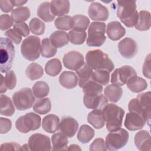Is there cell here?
<instances>
[{
  "label": "cell",
  "instance_id": "obj_5",
  "mask_svg": "<svg viewBox=\"0 0 151 151\" xmlns=\"http://www.w3.org/2000/svg\"><path fill=\"white\" fill-rule=\"evenodd\" d=\"M15 57V48L12 41L6 38L1 37L0 41V70L6 73L12 68Z\"/></svg>",
  "mask_w": 151,
  "mask_h": 151
},
{
  "label": "cell",
  "instance_id": "obj_43",
  "mask_svg": "<svg viewBox=\"0 0 151 151\" xmlns=\"http://www.w3.org/2000/svg\"><path fill=\"white\" fill-rule=\"evenodd\" d=\"M29 28L32 33L35 35H40L44 33L45 25V24L37 18H33L29 23Z\"/></svg>",
  "mask_w": 151,
  "mask_h": 151
},
{
  "label": "cell",
  "instance_id": "obj_33",
  "mask_svg": "<svg viewBox=\"0 0 151 151\" xmlns=\"http://www.w3.org/2000/svg\"><path fill=\"white\" fill-rule=\"evenodd\" d=\"M135 28L139 31H143L149 29L150 27V14L149 11L142 10L139 13V19Z\"/></svg>",
  "mask_w": 151,
  "mask_h": 151
},
{
  "label": "cell",
  "instance_id": "obj_38",
  "mask_svg": "<svg viewBox=\"0 0 151 151\" xmlns=\"http://www.w3.org/2000/svg\"><path fill=\"white\" fill-rule=\"evenodd\" d=\"M57 51V48L52 44L50 38H45L42 40L41 45V54L42 57L45 58L54 57Z\"/></svg>",
  "mask_w": 151,
  "mask_h": 151
},
{
  "label": "cell",
  "instance_id": "obj_17",
  "mask_svg": "<svg viewBox=\"0 0 151 151\" xmlns=\"http://www.w3.org/2000/svg\"><path fill=\"white\" fill-rule=\"evenodd\" d=\"M78 123L72 117L64 116L61 119L58 129L68 137H73L77 131Z\"/></svg>",
  "mask_w": 151,
  "mask_h": 151
},
{
  "label": "cell",
  "instance_id": "obj_27",
  "mask_svg": "<svg viewBox=\"0 0 151 151\" xmlns=\"http://www.w3.org/2000/svg\"><path fill=\"white\" fill-rule=\"evenodd\" d=\"M126 84L127 88L133 93H140L146 90L147 87L146 81L137 76L130 78Z\"/></svg>",
  "mask_w": 151,
  "mask_h": 151
},
{
  "label": "cell",
  "instance_id": "obj_39",
  "mask_svg": "<svg viewBox=\"0 0 151 151\" xmlns=\"http://www.w3.org/2000/svg\"><path fill=\"white\" fill-rule=\"evenodd\" d=\"M54 25L58 29L68 31L73 28L74 20L73 17L69 15H64L57 18L54 21Z\"/></svg>",
  "mask_w": 151,
  "mask_h": 151
},
{
  "label": "cell",
  "instance_id": "obj_44",
  "mask_svg": "<svg viewBox=\"0 0 151 151\" xmlns=\"http://www.w3.org/2000/svg\"><path fill=\"white\" fill-rule=\"evenodd\" d=\"M103 86L91 80L87 82L83 87L84 94H98L103 91Z\"/></svg>",
  "mask_w": 151,
  "mask_h": 151
},
{
  "label": "cell",
  "instance_id": "obj_3",
  "mask_svg": "<svg viewBox=\"0 0 151 151\" xmlns=\"http://www.w3.org/2000/svg\"><path fill=\"white\" fill-rule=\"evenodd\" d=\"M87 64L92 69L97 70H106L111 72L114 65L108 55L100 50L88 51L86 55Z\"/></svg>",
  "mask_w": 151,
  "mask_h": 151
},
{
  "label": "cell",
  "instance_id": "obj_37",
  "mask_svg": "<svg viewBox=\"0 0 151 151\" xmlns=\"http://www.w3.org/2000/svg\"><path fill=\"white\" fill-rule=\"evenodd\" d=\"M62 70V64L60 60L58 58H52L49 60L45 64V73L52 77L57 76Z\"/></svg>",
  "mask_w": 151,
  "mask_h": 151
},
{
  "label": "cell",
  "instance_id": "obj_55",
  "mask_svg": "<svg viewBox=\"0 0 151 151\" xmlns=\"http://www.w3.org/2000/svg\"><path fill=\"white\" fill-rule=\"evenodd\" d=\"M1 78V87H0V93L1 94H2L4 93H5L7 90V87L6 86L5 83V78L3 77L2 74L0 75Z\"/></svg>",
  "mask_w": 151,
  "mask_h": 151
},
{
  "label": "cell",
  "instance_id": "obj_14",
  "mask_svg": "<svg viewBox=\"0 0 151 151\" xmlns=\"http://www.w3.org/2000/svg\"><path fill=\"white\" fill-rule=\"evenodd\" d=\"M118 49L120 54L125 58H132L137 52V44L133 39L126 37L118 44Z\"/></svg>",
  "mask_w": 151,
  "mask_h": 151
},
{
  "label": "cell",
  "instance_id": "obj_1",
  "mask_svg": "<svg viewBox=\"0 0 151 151\" xmlns=\"http://www.w3.org/2000/svg\"><path fill=\"white\" fill-rule=\"evenodd\" d=\"M117 17L127 27L135 26L139 19L135 1H118Z\"/></svg>",
  "mask_w": 151,
  "mask_h": 151
},
{
  "label": "cell",
  "instance_id": "obj_6",
  "mask_svg": "<svg viewBox=\"0 0 151 151\" xmlns=\"http://www.w3.org/2000/svg\"><path fill=\"white\" fill-rule=\"evenodd\" d=\"M21 52L27 60L33 61L40 57L41 52L40 39L36 36L30 35L22 42Z\"/></svg>",
  "mask_w": 151,
  "mask_h": 151
},
{
  "label": "cell",
  "instance_id": "obj_49",
  "mask_svg": "<svg viewBox=\"0 0 151 151\" xmlns=\"http://www.w3.org/2000/svg\"><path fill=\"white\" fill-rule=\"evenodd\" d=\"M4 35L16 44H19L22 40V35L14 29H9L5 32Z\"/></svg>",
  "mask_w": 151,
  "mask_h": 151
},
{
  "label": "cell",
  "instance_id": "obj_42",
  "mask_svg": "<svg viewBox=\"0 0 151 151\" xmlns=\"http://www.w3.org/2000/svg\"><path fill=\"white\" fill-rule=\"evenodd\" d=\"M91 80L100 84L106 86L109 83L110 73L106 70H97L93 72Z\"/></svg>",
  "mask_w": 151,
  "mask_h": 151
},
{
  "label": "cell",
  "instance_id": "obj_2",
  "mask_svg": "<svg viewBox=\"0 0 151 151\" xmlns=\"http://www.w3.org/2000/svg\"><path fill=\"white\" fill-rule=\"evenodd\" d=\"M151 93L147 91L137 95L136 98L132 99L128 104L130 112L136 113L140 115L150 125V122Z\"/></svg>",
  "mask_w": 151,
  "mask_h": 151
},
{
  "label": "cell",
  "instance_id": "obj_52",
  "mask_svg": "<svg viewBox=\"0 0 151 151\" xmlns=\"http://www.w3.org/2000/svg\"><path fill=\"white\" fill-rule=\"evenodd\" d=\"M1 150H21V146L15 142L4 143L1 145Z\"/></svg>",
  "mask_w": 151,
  "mask_h": 151
},
{
  "label": "cell",
  "instance_id": "obj_54",
  "mask_svg": "<svg viewBox=\"0 0 151 151\" xmlns=\"http://www.w3.org/2000/svg\"><path fill=\"white\" fill-rule=\"evenodd\" d=\"M0 6L1 9L4 12H9L13 10L14 6L11 3L10 1L1 0L0 1Z\"/></svg>",
  "mask_w": 151,
  "mask_h": 151
},
{
  "label": "cell",
  "instance_id": "obj_50",
  "mask_svg": "<svg viewBox=\"0 0 151 151\" xmlns=\"http://www.w3.org/2000/svg\"><path fill=\"white\" fill-rule=\"evenodd\" d=\"M13 27L14 29H15L23 37H27L29 34V29L27 24L25 22L15 23Z\"/></svg>",
  "mask_w": 151,
  "mask_h": 151
},
{
  "label": "cell",
  "instance_id": "obj_57",
  "mask_svg": "<svg viewBox=\"0 0 151 151\" xmlns=\"http://www.w3.org/2000/svg\"><path fill=\"white\" fill-rule=\"evenodd\" d=\"M67 150H81V149L80 148V147L78 145L73 144V145H70L67 148Z\"/></svg>",
  "mask_w": 151,
  "mask_h": 151
},
{
  "label": "cell",
  "instance_id": "obj_11",
  "mask_svg": "<svg viewBox=\"0 0 151 151\" xmlns=\"http://www.w3.org/2000/svg\"><path fill=\"white\" fill-rule=\"evenodd\" d=\"M137 76L135 70L131 66L124 65L116 68L111 76V83L117 86H123L128 80Z\"/></svg>",
  "mask_w": 151,
  "mask_h": 151
},
{
  "label": "cell",
  "instance_id": "obj_45",
  "mask_svg": "<svg viewBox=\"0 0 151 151\" xmlns=\"http://www.w3.org/2000/svg\"><path fill=\"white\" fill-rule=\"evenodd\" d=\"M68 37L71 43L75 45H80L84 42L87 37V33L86 31L71 30L68 32Z\"/></svg>",
  "mask_w": 151,
  "mask_h": 151
},
{
  "label": "cell",
  "instance_id": "obj_22",
  "mask_svg": "<svg viewBox=\"0 0 151 151\" xmlns=\"http://www.w3.org/2000/svg\"><path fill=\"white\" fill-rule=\"evenodd\" d=\"M78 79L76 74L70 71H63L59 77V82L60 84L68 89L75 88L78 83Z\"/></svg>",
  "mask_w": 151,
  "mask_h": 151
},
{
  "label": "cell",
  "instance_id": "obj_10",
  "mask_svg": "<svg viewBox=\"0 0 151 151\" xmlns=\"http://www.w3.org/2000/svg\"><path fill=\"white\" fill-rule=\"evenodd\" d=\"M12 101L15 108L18 110L30 109L35 101V97L30 88H22L12 95Z\"/></svg>",
  "mask_w": 151,
  "mask_h": 151
},
{
  "label": "cell",
  "instance_id": "obj_24",
  "mask_svg": "<svg viewBox=\"0 0 151 151\" xmlns=\"http://www.w3.org/2000/svg\"><path fill=\"white\" fill-rule=\"evenodd\" d=\"M87 121L96 129L103 127L106 122L103 110L95 109L90 112L87 116Z\"/></svg>",
  "mask_w": 151,
  "mask_h": 151
},
{
  "label": "cell",
  "instance_id": "obj_16",
  "mask_svg": "<svg viewBox=\"0 0 151 151\" xmlns=\"http://www.w3.org/2000/svg\"><path fill=\"white\" fill-rule=\"evenodd\" d=\"M88 14L93 21H106L109 16V12L106 6L99 2H93L89 6Z\"/></svg>",
  "mask_w": 151,
  "mask_h": 151
},
{
  "label": "cell",
  "instance_id": "obj_28",
  "mask_svg": "<svg viewBox=\"0 0 151 151\" xmlns=\"http://www.w3.org/2000/svg\"><path fill=\"white\" fill-rule=\"evenodd\" d=\"M76 71L78 77V86L80 87L83 88L87 82L91 80L93 69L87 64L84 63Z\"/></svg>",
  "mask_w": 151,
  "mask_h": 151
},
{
  "label": "cell",
  "instance_id": "obj_31",
  "mask_svg": "<svg viewBox=\"0 0 151 151\" xmlns=\"http://www.w3.org/2000/svg\"><path fill=\"white\" fill-rule=\"evenodd\" d=\"M53 150H60L67 149L68 146L67 137L61 132L54 134L51 136Z\"/></svg>",
  "mask_w": 151,
  "mask_h": 151
},
{
  "label": "cell",
  "instance_id": "obj_51",
  "mask_svg": "<svg viewBox=\"0 0 151 151\" xmlns=\"http://www.w3.org/2000/svg\"><path fill=\"white\" fill-rule=\"evenodd\" d=\"M12 127L11 120L4 118H0V133L1 134H5L8 132Z\"/></svg>",
  "mask_w": 151,
  "mask_h": 151
},
{
  "label": "cell",
  "instance_id": "obj_12",
  "mask_svg": "<svg viewBox=\"0 0 151 151\" xmlns=\"http://www.w3.org/2000/svg\"><path fill=\"white\" fill-rule=\"evenodd\" d=\"M28 146L32 151H50L51 145L50 138L41 133L32 134L28 140Z\"/></svg>",
  "mask_w": 151,
  "mask_h": 151
},
{
  "label": "cell",
  "instance_id": "obj_26",
  "mask_svg": "<svg viewBox=\"0 0 151 151\" xmlns=\"http://www.w3.org/2000/svg\"><path fill=\"white\" fill-rule=\"evenodd\" d=\"M50 40L55 47L61 48L68 44L69 37L68 34L65 31H56L50 35Z\"/></svg>",
  "mask_w": 151,
  "mask_h": 151
},
{
  "label": "cell",
  "instance_id": "obj_58",
  "mask_svg": "<svg viewBox=\"0 0 151 151\" xmlns=\"http://www.w3.org/2000/svg\"><path fill=\"white\" fill-rule=\"evenodd\" d=\"M29 150V148L28 144V145L25 144L21 146V150Z\"/></svg>",
  "mask_w": 151,
  "mask_h": 151
},
{
  "label": "cell",
  "instance_id": "obj_15",
  "mask_svg": "<svg viewBox=\"0 0 151 151\" xmlns=\"http://www.w3.org/2000/svg\"><path fill=\"white\" fill-rule=\"evenodd\" d=\"M107 99L102 94H84L83 103L84 106L89 109L102 110L107 104Z\"/></svg>",
  "mask_w": 151,
  "mask_h": 151
},
{
  "label": "cell",
  "instance_id": "obj_20",
  "mask_svg": "<svg viewBox=\"0 0 151 151\" xmlns=\"http://www.w3.org/2000/svg\"><path fill=\"white\" fill-rule=\"evenodd\" d=\"M106 33L108 37L113 41H117L126 34V30L118 21H111L107 24Z\"/></svg>",
  "mask_w": 151,
  "mask_h": 151
},
{
  "label": "cell",
  "instance_id": "obj_41",
  "mask_svg": "<svg viewBox=\"0 0 151 151\" xmlns=\"http://www.w3.org/2000/svg\"><path fill=\"white\" fill-rule=\"evenodd\" d=\"M74 20L73 30L77 31H86L90 24L88 18L83 15H76L73 17Z\"/></svg>",
  "mask_w": 151,
  "mask_h": 151
},
{
  "label": "cell",
  "instance_id": "obj_34",
  "mask_svg": "<svg viewBox=\"0 0 151 151\" xmlns=\"http://www.w3.org/2000/svg\"><path fill=\"white\" fill-rule=\"evenodd\" d=\"M94 130L87 124H83L81 126L77 133V139L82 143H87L89 142L94 136Z\"/></svg>",
  "mask_w": 151,
  "mask_h": 151
},
{
  "label": "cell",
  "instance_id": "obj_29",
  "mask_svg": "<svg viewBox=\"0 0 151 151\" xmlns=\"http://www.w3.org/2000/svg\"><path fill=\"white\" fill-rule=\"evenodd\" d=\"M0 105L1 115L5 116H11L15 113V108L11 99L4 94H1Z\"/></svg>",
  "mask_w": 151,
  "mask_h": 151
},
{
  "label": "cell",
  "instance_id": "obj_23",
  "mask_svg": "<svg viewBox=\"0 0 151 151\" xmlns=\"http://www.w3.org/2000/svg\"><path fill=\"white\" fill-rule=\"evenodd\" d=\"M60 119L55 114H50L45 116L42 119V127L43 129L49 133H55L59 127Z\"/></svg>",
  "mask_w": 151,
  "mask_h": 151
},
{
  "label": "cell",
  "instance_id": "obj_25",
  "mask_svg": "<svg viewBox=\"0 0 151 151\" xmlns=\"http://www.w3.org/2000/svg\"><path fill=\"white\" fill-rule=\"evenodd\" d=\"M104 93L109 101L112 103H117L122 98L123 90L119 86L111 84L106 87Z\"/></svg>",
  "mask_w": 151,
  "mask_h": 151
},
{
  "label": "cell",
  "instance_id": "obj_36",
  "mask_svg": "<svg viewBox=\"0 0 151 151\" xmlns=\"http://www.w3.org/2000/svg\"><path fill=\"white\" fill-rule=\"evenodd\" d=\"M51 109V103L50 99L48 97L38 99L33 106L34 111L40 114H45L49 113Z\"/></svg>",
  "mask_w": 151,
  "mask_h": 151
},
{
  "label": "cell",
  "instance_id": "obj_32",
  "mask_svg": "<svg viewBox=\"0 0 151 151\" xmlns=\"http://www.w3.org/2000/svg\"><path fill=\"white\" fill-rule=\"evenodd\" d=\"M37 15L45 22H51L55 19V16L51 13L50 2H44L37 8Z\"/></svg>",
  "mask_w": 151,
  "mask_h": 151
},
{
  "label": "cell",
  "instance_id": "obj_46",
  "mask_svg": "<svg viewBox=\"0 0 151 151\" xmlns=\"http://www.w3.org/2000/svg\"><path fill=\"white\" fill-rule=\"evenodd\" d=\"M5 78V83L8 89H14L17 84V77L14 71L9 70L6 73Z\"/></svg>",
  "mask_w": 151,
  "mask_h": 151
},
{
  "label": "cell",
  "instance_id": "obj_40",
  "mask_svg": "<svg viewBox=\"0 0 151 151\" xmlns=\"http://www.w3.org/2000/svg\"><path fill=\"white\" fill-rule=\"evenodd\" d=\"M50 91L48 84L43 81H38L34 83L32 86V92L35 97L38 99L47 96Z\"/></svg>",
  "mask_w": 151,
  "mask_h": 151
},
{
  "label": "cell",
  "instance_id": "obj_8",
  "mask_svg": "<svg viewBox=\"0 0 151 151\" xmlns=\"http://www.w3.org/2000/svg\"><path fill=\"white\" fill-rule=\"evenodd\" d=\"M41 117L36 113L29 112L19 117L15 122L17 129L23 133L38 129L41 126Z\"/></svg>",
  "mask_w": 151,
  "mask_h": 151
},
{
  "label": "cell",
  "instance_id": "obj_19",
  "mask_svg": "<svg viewBox=\"0 0 151 151\" xmlns=\"http://www.w3.org/2000/svg\"><path fill=\"white\" fill-rule=\"evenodd\" d=\"M136 147L142 151H150L151 150V139L149 133L142 130L137 132L134 138Z\"/></svg>",
  "mask_w": 151,
  "mask_h": 151
},
{
  "label": "cell",
  "instance_id": "obj_56",
  "mask_svg": "<svg viewBox=\"0 0 151 151\" xmlns=\"http://www.w3.org/2000/svg\"><path fill=\"white\" fill-rule=\"evenodd\" d=\"M11 3L12 4L13 6L20 7L22 5L25 4L27 2V1H22V0H11Z\"/></svg>",
  "mask_w": 151,
  "mask_h": 151
},
{
  "label": "cell",
  "instance_id": "obj_30",
  "mask_svg": "<svg viewBox=\"0 0 151 151\" xmlns=\"http://www.w3.org/2000/svg\"><path fill=\"white\" fill-rule=\"evenodd\" d=\"M29 9L27 6L18 7L12 11L11 18L16 23H22L27 21L30 17Z\"/></svg>",
  "mask_w": 151,
  "mask_h": 151
},
{
  "label": "cell",
  "instance_id": "obj_48",
  "mask_svg": "<svg viewBox=\"0 0 151 151\" xmlns=\"http://www.w3.org/2000/svg\"><path fill=\"white\" fill-rule=\"evenodd\" d=\"M89 150L91 151H106L107 148L106 146L105 141L102 138H96L90 145Z\"/></svg>",
  "mask_w": 151,
  "mask_h": 151
},
{
  "label": "cell",
  "instance_id": "obj_4",
  "mask_svg": "<svg viewBox=\"0 0 151 151\" xmlns=\"http://www.w3.org/2000/svg\"><path fill=\"white\" fill-rule=\"evenodd\" d=\"M106 128L109 132L120 129L122 125L124 110L115 104H107L103 109Z\"/></svg>",
  "mask_w": 151,
  "mask_h": 151
},
{
  "label": "cell",
  "instance_id": "obj_9",
  "mask_svg": "<svg viewBox=\"0 0 151 151\" xmlns=\"http://www.w3.org/2000/svg\"><path fill=\"white\" fill-rule=\"evenodd\" d=\"M129 140V133L124 129L110 132L106 137L107 150H116L123 147Z\"/></svg>",
  "mask_w": 151,
  "mask_h": 151
},
{
  "label": "cell",
  "instance_id": "obj_7",
  "mask_svg": "<svg viewBox=\"0 0 151 151\" xmlns=\"http://www.w3.org/2000/svg\"><path fill=\"white\" fill-rule=\"evenodd\" d=\"M106 24L101 22H93L88 29L86 44L89 47H100L106 40L105 35Z\"/></svg>",
  "mask_w": 151,
  "mask_h": 151
},
{
  "label": "cell",
  "instance_id": "obj_35",
  "mask_svg": "<svg viewBox=\"0 0 151 151\" xmlns=\"http://www.w3.org/2000/svg\"><path fill=\"white\" fill-rule=\"evenodd\" d=\"M44 74L42 67L36 63L30 64L25 70V75L30 80H35L40 78Z\"/></svg>",
  "mask_w": 151,
  "mask_h": 151
},
{
  "label": "cell",
  "instance_id": "obj_53",
  "mask_svg": "<svg viewBox=\"0 0 151 151\" xmlns=\"http://www.w3.org/2000/svg\"><path fill=\"white\" fill-rule=\"evenodd\" d=\"M143 75L148 78H150V54H149L146 57L145 63L143 65Z\"/></svg>",
  "mask_w": 151,
  "mask_h": 151
},
{
  "label": "cell",
  "instance_id": "obj_47",
  "mask_svg": "<svg viewBox=\"0 0 151 151\" xmlns=\"http://www.w3.org/2000/svg\"><path fill=\"white\" fill-rule=\"evenodd\" d=\"M13 19L11 16L8 14H2L0 17V29L1 31H5L10 28L13 24Z\"/></svg>",
  "mask_w": 151,
  "mask_h": 151
},
{
  "label": "cell",
  "instance_id": "obj_18",
  "mask_svg": "<svg viewBox=\"0 0 151 151\" xmlns=\"http://www.w3.org/2000/svg\"><path fill=\"white\" fill-rule=\"evenodd\" d=\"M146 122L139 114L129 112L126 114L124 120V126L130 131H135L142 129Z\"/></svg>",
  "mask_w": 151,
  "mask_h": 151
},
{
  "label": "cell",
  "instance_id": "obj_21",
  "mask_svg": "<svg viewBox=\"0 0 151 151\" xmlns=\"http://www.w3.org/2000/svg\"><path fill=\"white\" fill-rule=\"evenodd\" d=\"M70 2L64 0H53L50 2V9L54 16H64L70 11Z\"/></svg>",
  "mask_w": 151,
  "mask_h": 151
},
{
  "label": "cell",
  "instance_id": "obj_13",
  "mask_svg": "<svg viewBox=\"0 0 151 151\" xmlns=\"http://www.w3.org/2000/svg\"><path fill=\"white\" fill-rule=\"evenodd\" d=\"M63 61L65 68L77 71L84 64V58L83 54L78 51H71L64 55Z\"/></svg>",
  "mask_w": 151,
  "mask_h": 151
}]
</instances>
